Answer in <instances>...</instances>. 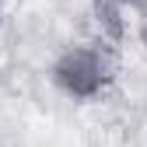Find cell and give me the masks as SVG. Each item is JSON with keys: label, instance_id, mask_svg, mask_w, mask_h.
<instances>
[{"label": "cell", "instance_id": "cell-1", "mask_svg": "<svg viewBox=\"0 0 147 147\" xmlns=\"http://www.w3.org/2000/svg\"><path fill=\"white\" fill-rule=\"evenodd\" d=\"M109 77H112V70H109L105 56L88 46H70L53 63V84L70 98H95L109 84Z\"/></svg>", "mask_w": 147, "mask_h": 147}, {"label": "cell", "instance_id": "cell-5", "mask_svg": "<svg viewBox=\"0 0 147 147\" xmlns=\"http://www.w3.org/2000/svg\"><path fill=\"white\" fill-rule=\"evenodd\" d=\"M0 14H4V0H0Z\"/></svg>", "mask_w": 147, "mask_h": 147}, {"label": "cell", "instance_id": "cell-4", "mask_svg": "<svg viewBox=\"0 0 147 147\" xmlns=\"http://www.w3.org/2000/svg\"><path fill=\"white\" fill-rule=\"evenodd\" d=\"M140 39H144V49H147V21H144V28H140Z\"/></svg>", "mask_w": 147, "mask_h": 147}, {"label": "cell", "instance_id": "cell-3", "mask_svg": "<svg viewBox=\"0 0 147 147\" xmlns=\"http://www.w3.org/2000/svg\"><path fill=\"white\" fill-rule=\"evenodd\" d=\"M123 7H133V11H147V0H119Z\"/></svg>", "mask_w": 147, "mask_h": 147}, {"label": "cell", "instance_id": "cell-2", "mask_svg": "<svg viewBox=\"0 0 147 147\" xmlns=\"http://www.w3.org/2000/svg\"><path fill=\"white\" fill-rule=\"evenodd\" d=\"M91 11H95V21H98V28H102V35H109V39H123V32H126V25H123V4L119 0H95L91 4Z\"/></svg>", "mask_w": 147, "mask_h": 147}]
</instances>
